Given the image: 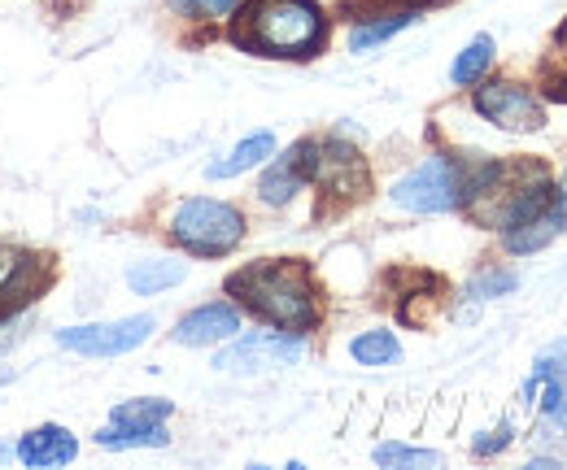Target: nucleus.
Segmentation results:
<instances>
[{"instance_id": "obj_25", "label": "nucleus", "mask_w": 567, "mask_h": 470, "mask_svg": "<svg viewBox=\"0 0 567 470\" xmlns=\"http://www.w3.org/2000/svg\"><path fill=\"white\" fill-rule=\"evenodd\" d=\"M511 440V427H502V431H494V440H476V453H494V449H502Z\"/></svg>"}, {"instance_id": "obj_8", "label": "nucleus", "mask_w": 567, "mask_h": 470, "mask_svg": "<svg viewBox=\"0 0 567 470\" xmlns=\"http://www.w3.org/2000/svg\"><path fill=\"white\" fill-rule=\"evenodd\" d=\"M315 161H319V144H310V139L292 144L284 157H276V166L262 175L258 197H262L267 205H288L292 197H297V188L315 175Z\"/></svg>"}, {"instance_id": "obj_10", "label": "nucleus", "mask_w": 567, "mask_h": 470, "mask_svg": "<svg viewBox=\"0 0 567 470\" xmlns=\"http://www.w3.org/2000/svg\"><path fill=\"white\" fill-rule=\"evenodd\" d=\"M315 179L341 197H358L367 192V166L358 157V148L332 139V144H319V161H315Z\"/></svg>"}, {"instance_id": "obj_4", "label": "nucleus", "mask_w": 567, "mask_h": 470, "mask_svg": "<svg viewBox=\"0 0 567 470\" xmlns=\"http://www.w3.org/2000/svg\"><path fill=\"white\" fill-rule=\"evenodd\" d=\"M458 197H463V179L450 157H427L424 166H415L393 188V201L411 213H445L458 205Z\"/></svg>"}, {"instance_id": "obj_19", "label": "nucleus", "mask_w": 567, "mask_h": 470, "mask_svg": "<svg viewBox=\"0 0 567 470\" xmlns=\"http://www.w3.org/2000/svg\"><path fill=\"white\" fill-rule=\"evenodd\" d=\"M489 62H494V40H489V35H476V40L458 53V62H454V70H450V79L467 87V83H476V79L489 70Z\"/></svg>"}, {"instance_id": "obj_17", "label": "nucleus", "mask_w": 567, "mask_h": 470, "mask_svg": "<svg viewBox=\"0 0 567 470\" xmlns=\"http://www.w3.org/2000/svg\"><path fill=\"white\" fill-rule=\"evenodd\" d=\"M354 362L362 366H393L402 357V344L393 340V332H362V336L350 344Z\"/></svg>"}, {"instance_id": "obj_12", "label": "nucleus", "mask_w": 567, "mask_h": 470, "mask_svg": "<svg viewBox=\"0 0 567 470\" xmlns=\"http://www.w3.org/2000/svg\"><path fill=\"white\" fill-rule=\"evenodd\" d=\"M74 453H79V445L66 427H40V431L22 436V445H18V462H27V467H66L74 462Z\"/></svg>"}, {"instance_id": "obj_3", "label": "nucleus", "mask_w": 567, "mask_h": 470, "mask_svg": "<svg viewBox=\"0 0 567 470\" xmlns=\"http://www.w3.org/2000/svg\"><path fill=\"white\" fill-rule=\"evenodd\" d=\"M171 236L188 249V253H202V258H223L240 244L245 236V218L223 201H184L175 209V222H171Z\"/></svg>"}, {"instance_id": "obj_5", "label": "nucleus", "mask_w": 567, "mask_h": 470, "mask_svg": "<svg viewBox=\"0 0 567 470\" xmlns=\"http://www.w3.org/2000/svg\"><path fill=\"white\" fill-rule=\"evenodd\" d=\"M153 336V318L136 314V318H118V323H87V327H62L58 344L83 353V357H123L132 348H141Z\"/></svg>"}, {"instance_id": "obj_14", "label": "nucleus", "mask_w": 567, "mask_h": 470, "mask_svg": "<svg viewBox=\"0 0 567 470\" xmlns=\"http://www.w3.org/2000/svg\"><path fill=\"white\" fill-rule=\"evenodd\" d=\"M184 274H188L184 262H136V267L127 270V288L136 296H157L162 288L184 283Z\"/></svg>"}, {"instance_id": "obj_6", "label": "nucleus", "mask_w": 567, "mask_h": 470, "mask_svg": "<svg viewBox=\"0 0 567 470\" xmlns=\"http://www.w3.org/2000/svg\"><path fill=\"white\" fill-rule=\"evenodd\" d=\"M306 344L292 336H276V332H254V336H240L236 344H227L214 366L218 370H231V375H254V370H271V366H292L301 362Z\"/></svg>"}, {"instance_id": "obj_9", "label": "nucleus", "mask_w": 567, "mask_h": 470, "mask_svg": "<svg viewBox=\"0 0 567 470\" xmlns=\"http://www.w3.org/2000/svg\"><path fill=\"white\" fill-rule=\"evenodd\" d=\"M528 393H542L546 418L567 431V340L550 344V348L537 357L533 379H528Z\"/></svg>"}, {"instance_id": "obj_24", "label": "nucleus", "mask_w": 567, "mask_h": 470, "mask_svg": "<svg viewBox=\"0 0 567 470\" xmlns=\"http://www.w3.org/2000/svg\"><path fill=\"white\" fill-rule=\"evenodd\" d=\"M179 13H188V18H227L240 0H171Z\"/></svg>"}, {"instance_id": "obj_27", "label": "nucleus", "mask_w": 567, "mask_h": 470, "mask_svg": "<svg viewBox=\"0 0 567 470\" xmlns=\"http://www.w3.org/2000/svg\"><path fill=\"white\" fill-rule=\"evenodd\" d=\"M559 222H567V175H564V188H559Z\"/></svg>"}, {"instance_id": "obj_18", "label": "nucleus", "mask_w": 567, "mask_h": 470, "mask_svg": "<svg viewBox=\"0 0 567 470\" xmlns=\"http://www.w3.org/2000/svg\"><path fill=\"white\" fill-rule=\"evenodd\" d=\"M166 418H171V401H162V397L123 401V405H114V414H110V422H118V427H157V422H166Z\"/></svg>"}, {"instance_id": "obj_15", "label": "nucleus", "mask_w": 567, "mask_h": 470, "mask_svg": "<svg viewBox=\"0 0 567 470\" xmlns=\"http://www.w3.org/2000/svg\"><path fill=\"white\" fill-rule=\"evenodd\" d=\"M171 436H166V427L157 422V427H118V422H105L101 431H96V445L101 449H162Z\"/></svg>"}, {"instance_id": "obj_23", "label": "nucleus", "mask_w": 567, "mask_h": 470, "mask_svg": "<svg viewBox=\"0 0 567 470\" xmlns=\"http://www.w3.org/2000/svg\"><path fill=\"white\" fill-rule=\"evenodd\" d=\"M31 267L27 262V253H18L13 244H0V296H9L13 292V283H18V274Z\"/></svg>"}, {"instance_id": "obj_1", "label": "nucleus", "mask_w": 567, "mask_h": 470, "mask_svg": "<svg viewBox=\"0 0 567 470\" xmlns=\"http://www.w3.org/2000/svg\"><path fill=\"white\" fill-rule=\"evenodd\" d=\"M227 292L245 296L254 314H262L284 332H306L315 323V292L297 262H258V267L231 274Z\"/></svg>"}, {"instance_id": "obj_16", "label": "nucleus", "mask_w": 567, "mask_h": 470, "mask_svg": "<svg viewBox=\"0 0 567 470\" xmlns=\"http://www.w3.org/2000/svg\"><path fill=\"white\" fill-rule=\"evenodd\" d=\"M555 231H559V209H546L542 218H528L519 227H506V249L511 253H533V249L550 244Z\"/></svg>"}, {"instance_id": "obj_26", "label": "nucleus", "mask_w": 567, "mask_h": 470, "mask_svg": "<svg viewBox=\"0 0 567 470\" xmlns=\"http://www.w3.org/2000/svg\"><path fill=\"white\" fill-rule=\"evenodd\" d=\"M18 340V323H0V348H9Z\"/></svg>"}, {"instance_id": "obj_21", "label": "nucleus", "mask_w": 567, "mask_h": 470, "mask_svg": "<svg viewBox=\"0 0 567 470\" xmlns=\"http://www.w3.org/2000/svg\"><path fill=\"white\" fill-rule=\"evenodd\" d=\"M375 462L380 467H441V458L432 449H411V445H380Z\"/></svg>"}, {"instance_id": "obj_13", "label": "nucleus", "mask_w": 567, "mask_h": 470, "mask_svg": "<svg viewBox=\"0 0 567 470\" xmlns=\"http://www.w3.org/2000/svg\"><path fill=\"white\" fill-rule=\"evenodd\" d=\"M271 153H276V135L258 132V135H249V139H240L223 161H214L206 175H210V179H236V175H245V170L262 166Z\"/></svg>"}, {"instance_id": "obj_2", "label": "nucleus", "mask_w": 567, "mask_h": 470, "mask_svg": "<svg viewBox=\"0 0 567 470\" xmlns=\"http://www.w3.org/2000/svg\"><path fill=\"white\" fill-rule=\"evenodd\" d=\"M240 44L267 58H310L323 44V9L315 0H258Z\"/></svg>"}, {"instance_id": "obj_7", "label": "nucleus", "mask_w": 567, "mask_h": 470, "mask_svg": "<svg viewBox=\"0 0 567 470\" xmlns=\"http://www.w3.org/2000/svg\"><path fill=\"white\" fill-rule=\"evenodd\" d=\"M476 109L502 127V132H515V135H528V132H542L546 127V114L542 105L533 101V92L515 87V83H485L476 92Z\"/></svg>"}, {"instance_id": "obj_22", "label": "nucleus", "mask_w": 567, "mask_h": 470, "mask_svg": "<svg viewBox=\"0 0 567 470\" xmlns=\"http://www.w3.org/2000/svg\"><path fill=\"white\" fill-rule=\"evenodd\" d=\"M515 283H519V279H515L511 270H489V274H481V279L472 283V296H481V301H494V296H506Z\"/></svg>"}, {"instance_id": "obj_28", "label": "nucleus", "mask_w": 567, "mask_h": 470, "mask_svg": "<svg viewBox=\"0 0 567 470\" xmlns=\"http://www.w3.org/2000/svg\"><path fill=\"white\" fill-rule=\"evenodd\" d=\"M559 49H564V58H567V22L559 27Z\"/></svg>"}, {"instance_id": "obj_11", "label": "nucleus", "mask_w": 567, "mask_h": 470, "mask_svg": "<svg viewBox=\"0 0 567 470\" xmlns=\"http://www.w3.org/2000/svg\"><path fill=\"white\" fill-rule=\"evenodd\" d=\"M240 332V314L231 310V305H202V310H193L188 318H179V327H175V340L179 344H188V348H202V344H218V340H231Z\"/></svg>"}, {"instance_id": "obj_20", "label": "nucleus", "mask_w": 567, "mask_h": 470, "mask_svg": "<svg viewBox=\"0 0 567 470\" xmlns=\"http://www.w3.org/2000/svg\"><path fill=\"white\" fill-rule=\"evenodd\" d=\"M402 27H411V13H393V18H384V22H367V27H358L354 35H350V49H354V53H371L375 44H384L389 35H398Z\"/></svg>"}]
</instances>
